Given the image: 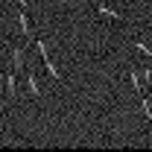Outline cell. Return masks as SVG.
Here are the masks:
<instances>
[{"instance_id": "6da1fadb", "label": "cell", "mask_w": 152, "mask_h": 152, "mask_svg": "<svg viewBox=\"0 0 152 152\" xmlns=\"http://www.w3.org/2000/svg\"><path fill=\"white\" fill-rule=\"evenodd\" d=\"M18 23H20V35H23V38H32V35H35V32H32V20H29L26 12H18Z\"/></svg>"}, {"instance_id": "7a4b0ae2", "label": "cell", "mask_w": 152, "mask_h": 152, "mask_svg": "<svg viewBox=\"0 0 152 152\" xmlns=\"http://www.w3.org/2000/svg\"><path fill=\"white\" fill-rule=\"evenodd\" d=\"M96 12H99V15H102V18H111V20H120V18H123V15H120V12H114V9H108V6H102V3H99V6H96Z\"/></svg>"}, {"instance_id": "3957f363", "label": "cell", "mask_w": 152, "mask_h": 152, "mask_svg": "<svg viewBox=\"0 0 152 152\" xmlns=\"http://www.w3.org/2000/svg\"><path fill=\"white\" fill-rule=\"evenodd\" d=\"M132 47H134V50H140L143 56H149V58H152V47L146 44V41H143V38H134V41H132Z\"/></svg>"}, {"instance_id": "277c9868", "label": "cell", "mask_w": 152, "mask_h": 152, "mask_svg": "<svg viewBox=\"0 0 152 152\" xmlns=\"http://www.w3.org/2000/svg\"><path fill=\"white\" fill-rule=\"evenodd\" d=\"M6 91L9 94H18V79H15V70L6 73Z\"/></svg>"}, {"instance_id": "5b68a950", "label": "cell", "mask_w": 152, "mask_h": 152, "mask_svg": "<svg viewBox=\"0 0 152 152\" xmlns=\"http://www.w3.org/2000/svg\"><path fill=\"white\" fill-rule=\"evenodd\" d=\"M44 67H47V73L53 76V79H61V70L56 67V61H53V58H44Z\"/></svg>"}, {"instance_id": "8992f818", "label": "cell", "mask_w": 152, "mask_h": 152, "mask_svg": "<svg viewBox=\"0 0 152 152\" xmlns=\"http://www.w3.org/2000/svg\"><path fill=\"white\" fill-rule=\"evenodd\" d=\"M129 82H132V88L137 91V94H143V82H140V73H134V70H129Z\"/></svg>"}, {"instance_id": "52a82bcc", "label": "cell", "mask_w": 152, "mask_h": 152, "mask_svg": "<svg viewBox=\"0 0 152 152\" xmlns=\"http://www.w3.org/2000/svg\"><path fill=\"white\" fill-rule=\"evenodd\" d=\"M12 64H15V70L23 67V47H15V53H12Z\"/></svg>"}, {"instance_id": "ba28073f", "label": "cell", "mask_w": 152, "mask_h": 152, "mask_svg": "<svg viewBox=\"0 0 152 152\" xmlns=\"http://www.w3.org/2000/svg\"><path fill=\"white\" fill-rule=\"evenodd\" d=\"M26 85H29V91H32V94H41V85H38V76L35 73H29V76H26Z\"/></svg>"}, {"instance_id": "9c48e42d", "label": "cell", "mask_w": 152, "mask_h": 152, "mask_svg": "<svg viewBox=\"0 0 152 152\" xmlns=\"http://www.w3.org/2000/svg\"><path fill=\"white\" fill-rule=\"evenodd\" d=\"M35 50H38V56H41V61H44V58H50V50H47V41H41V38H38V41H35Z\"/></svg>"}, {"instance_id": "30bf717a", "label": "cell", "mask_w": 152, "mask_h": 152, "mask_svg": "<svg viewBox=\"0 0 152 152\" xmlns=\"http://www.w3.org/2000/svg\"><path fill=\"white\" fill-rule=\"evenodd\" d=\"M140 111H143V114H146V117L152 120V102L146 99V96H140Z\"/></svg>"}]
</instances>
